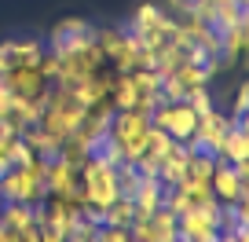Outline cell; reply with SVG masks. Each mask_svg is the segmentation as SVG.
I'll use <instances>...</instances> for the list:
<instances>
[{
	"label": "cell",
	"instance_id": "obj_10",
	"mask_svg": "<svg viewBox=\"0 0 249 242\" xmlns=\"http://www.w3.org/2000/svg\"><path fill=\"white\" fill-rule=\"evenodd\" d=\"M187 162H191V147H187V143H172V150L161 158V162H158V180H161L165 187H176V184H183Z\"/></svg>",
	"mask_w": 249,
	"mask_h": 242
},
{
	"label": "cell",
	"instance_id": "obj_9",
	"mask_svg": "<svg viewBox=\"0 0 249 242\" xmlns=\"http://www.w3.org/2000/svg\"><path fill=\"white\" fill-rule=\"evenodd\" d=\"M44 187H48V195H70V191H77V187H81L77 165L62 162V158L55 154L52 162L44 165Z\"/></svg>",
	"mask_w": 249,
	"mask_h": 242
},
{
	"label": "cell",
	"instance_id": "obj_11",
	"mask_svg": "<svg viewBox=\"0 0 249 242\" xmlns=\"http://www.w3.org/2000/svg\"><path fill=\"white\" fill-rule=\"evenodd\" d=\"M161 195H165V184L158 176H143L140 187L132 195V205H136V217H154L161 209Z\"/></svg>",
	"mask_w": 249,
	"mask_h": 242
},
{
	"label": "cell",
	"instance_id": "obj_8",
	"mask_svg": "<svg viewBox=\"0 0 249 242\" xmlns=\"http://www.w3.org/2000/svg\"><path fill=\"white\" fill-rule=\"evenodd\" d=\"M227 117H231V114H227ZM220 162L249 165V129H246V117H231V129H227L224 147H220Z\"/></svg>",
	"mask_w": 249,
	"mask_h": 242
},
{
	"label": "cell",
	"instance_id": "obj_13",
	"mask_svg": "<svg viewBox=\"0 0 249 242\" xmlns=\"http://www.w3.org/2000/svg\"><path fill=\"white\" fill-rule=\"evenodd\" d=\"M132 220H136L132 198H117V202H110L107 209H103V224H110V227H128Z\"/></svg>",
	"mask_w": 249,
	"mask_h": 242
},
{
	"label": "cell",
	"instance_id": "obj_12",
	"mask_svg": "<svg viewBox=\"0 0 249 242\" xmlns=\"http://www.w3.org/2000/svg\"><path fill=\"white\" fill-rule=\"evenodd\" d=\"M0 224L8 227V231H30V227H37V205L4 202L0 205Z\"/></svg>",
	"mask_w": 249,
	"mask_h": 242
},
{
	"label": "cell",
	"instance_id": "obj_15",
	"mask_svg": "<svg viewBox=\"0 0 249 242\" xmlns=\"http://www.w3.org/2000/svg\"><path fill=\"white\" fill-rule=\"evenodd\" d=\"M246 107H249V85L242 81V88L234 92V103H231V117H246Z\"/></svg>",
	"mask_w": 249,
	"mask_h": 242
},
{
	"label": "cell",
	"instance_id": "obj_7",
	"mask_svg": "<svg viewBox=\"0 0 249 242\" xmlns=\"http://www.w3.org/2000/svg\"><path fill=\"white\" fill-rule=\"evenodd\" d=\"M227 129H231V117H227V114H220V110H209V114H202V117H198L195 136H191V140H183V143H187L191 150H205V154L220 158V147H224Z\"/></svg>",
	"mask_w": 249,
	"mask_h": 242
},
{
	"label": "cell",
	"instance_id": "obj_14",
	"mask_svg": "<svg viewBox=\"0 0 249 242\" xmlns=\"http://www.w3.org/2000/svg\"><path fill=\"white\" fill-rule=\"evenodd\" d=\"M183 103H187L191 110H195L198 117H202V114H209V110H213V95H209V85H205V88H191Z\"/></svg>",
	"mask_w": 249,
	"mask_h": 242
},
{
	"label": "cell",
	"instance_id": "obj_3",
	"mask_svg": "<svg viewBox=\"0 0 249 242\" xmlns=\"http://www.w3.org/2000/svg\"><path fill=\"white\" fill-rule=\"evenodd\" d=\"M88 44H95V26L88 22V19H62L44 37V48L52 55H59V59H66V55L81 52V48H88Z\"/></svg>",
	"mask_w": 249,
	"mask_h": 242
},
{
	"label": "cell",
	"instance_id": "obj_1",
	"mask_svg": "<svg viewBox=\"0 0 249 242\" xmlns=\"http://www.w3.org/2000/svg\"><path fill=\"white\" fill-rule=\"evenodd\" d=\"M44 158L30 165H11L0 172V202H22V205H37L48 198L44 187Z\"/></svg>",
	"mask_w": 249,
	"mask_h": 242
},
{
	"label": "cell",
	"instance_id": "obj_5",
	"mask_svg": "<svg viewBox=\"0 0 249 242\" xmlns=\"http://www.w3.org/2000/svg\"><path fill=\"white\" fill-rule=\"evenodd\" d=\"M209 191H213V198H216L220 205L249 202V176L238 172L234 165H227V162H216V169H213V176H209Z\"/></svg>",
	"mask_w": 249,
	"mask_h": 242
},
{
	"label": "cell",
	"instance_id": "obj_4",
	"mask_svg": "<svg viewBox=\"0 0 249 242\" xmlns=\"http://www.w3.org/2000/svg\"><path fill=\"white\" fill-rule=\"evenodd\" d=\"M150 125L161 129V132H169L176 143L191 140L198 129V114L187 103H158L154 110H150Z\"/></svg>",
	"mask_w": 249,
	"mask_h": 242
},
{
	"label": "cell",
	"instance_id": "obj_18",
	"mask_svg": "<svg viewBox=\"0 0 249 242\" xmlns=\"http://www.w3.org/2000/svg\"><path fill=\"white\" fill-rule=\"evenodd\" d=\"M172 242H187V239H179V235H176V239H172Z\"/></svg>",
	"mask_w": 249,
	"mask_h": 242
},
{
	"label": "cell",
	"instance_id": "obj_6",
	"mask_svg": "<svg viewBox=\"0 0 249 242\" xmlns=\"http://www.w3.org/2000/svg\"><path fill=\"white\" fill-rule=\"evenodd\" d=\"M0 81L8 85V92L15 95V99L37 103V107L48 103V81L40 77L37 66H8V74H4Z\"/></svg>",
	"mask_w": 249,
	"mask_h": 242
},
{
	"label": "cell",
	"instance_id": "obj_2",
	"mask_svg": "<svg viewBox=\"0 0 249 242\" xmlns=\"http://www.w3.org/2000/svg\"><path fill=\"white\" fill-rule=\"evenodd\" d=\"M110 136L117 140L124 162H140L143 150H147V136H150V114H143V110H114Z\"/></svg>",
	"mask_w": 249,
	"mask_h": 242
},
{
	"label": "cell",
	"instance_id": "obj_16",
	"mask_svg": "<svg viewBox=\"0 0 249 242\" xmlns=\"http://www.w3.org/2000/svg\"><path fill=\"white\" fill-rule=\"evenodd\" d=\"M8 107H11V92H8V85L0 81V117L8 114Z\"/></svg>",
	"mask_w": 249,
	"mask_h": 242
},
{
	"label": "cell",
	"instance_id": "obj_17",
	"mask_svg": "<svg viewBox=\"0 0 249 242\" xmlns=\"http://www.w3.org/2000/svg\"><path fill=\"white\" fill-rule=\"evenodd\" d=\"M216 242H249V227H246V231H231V235H220Z\"/></svg>",
	"mask_w": 249,
	"mask_h": 242
}]
</instances>
